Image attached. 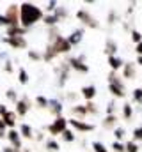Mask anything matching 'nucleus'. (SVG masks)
Segmentation results:
<instances>
[{
	"instance_id": "obj_1",
	"label": "nucleus",
	"mask_w": 142,
	"mask_h": 152,
	"mask_svg": "<svg viewBox=\"0 0 142 152\" xmlns=\"http://www.w3.org/2000/svg\"><path fill=\"white\" fill-rule=\"evenodd\" d=\"M44 18V12L39 5H36L32 2H23L20 4V27L23 28H32L37 21H41Z\"/></svg>"
},
{
	"instance_id": "obj_2",
	"label": "nucleus",
	"mask_w": 142,
	"mask_h": 152,
	"mask_svg": "<svg viewBox=\"0 0 142 152\" xmlns=\"http://www.w3.org/2000/svg\"><path fill=\"white\" fill-rule=\"evenodd\" d=\"M108 90L114 97H119V99L126 97V87L115 71H110V75H108Z\"/></svg>"
},
{
	"instance_id": "obj_3",
	"label": "nucleus",
	"mask_w": 142,
	"mask_h": 152,
	"mask_svg": "<svg viewBox=\"0 0 142 152\" xmlns=\"http://www.w3.org/2000/svg\"><path fill=\"white\" fill-rule=\"evenodd\" d=\"M66 129H68V118H64L62 115H61V117H55V120L46 126V131H48L52 136H61Z\"/></svg>"
},
{
	"instance_id": "obj_4",
	"label": "nucleus",
	"mask_w": 142,
	"mask_h": 152,
	"mask_svg": "<svg viewBox=\"0 0 142 152\" xmlns=\"http://www.w3.org/2000/svg\"><path fill=\"white\" fill-rule=\"evenodd\" d=\"M75 16H76V20L82 21L85 27H89V28H100V21H98L87 9H78Z\"/></svg>"
},
{
	"instance_id": "obj_5",
	"label": "nucleus",
	"mask_w": 142,
	"mask_h": 152,
	"mask_svg": "<svg viewBox=\"0 0 142 152\" xmlns=\"http://www.w3.org/2000/svg\"><path fill=\"white\" fill-rule=\"evenodd\" d=\"M50 46L53 48V51H55L57 55H66V53H70L71 50H73V46L68 42V39L64 37V36H59L55 41H52Z\"/></svg>"
},
{
	"instance_id": "obj_6",
	"label": "nucleus",
	"mask_w": 142,
	"mask_h": 152,
	"mask_svg": "<svg viewBox=\"0 0 142 152\" xmlns=\"http://www.w3.org/2000/svg\"><path fill=\"white\" fill-rule=\"evenodd\" d=\"M68 126L73 127L75 131H78V133H89V131H94L96 129L94 124L85 122V120H78V118H68Z\"/></svg>"
},
{
	"instance_id": "obj_7",
	"label": "nucleus",
	"mask_w": 142,
	"mask_h": 152,
	"mask_svg": "<svg viewBox=\"0 0 142 152\" xmlns=\"http://www.w3.org/2000/svg\"><path fill=\"white\" fill-rule=\"evenodd\" d=\"M2 42L7 44V46H11L13 50H25V48L29 46V41H27V37H23V36H16V37H2Z\"/></svg>"
},
{
	"instance_id": "obj_8",
	"label": "nucleus",
	"mask_w": 142,
	"mask_h": 152,
	"mask_svg": "<svg viewBox=\"0 0 142 152\" xmlns=\"http://www.w3.org/2000/svg\"><path fill=\"white\" fill-rule=\"evenodd\" d=\"M5 18L11 21V27H18L20 25V5L18 4H11L7 9H5Z\"/></svg>"
},
{
	"instance_id": "obj_9",
	"label": "nucleus",
	"mask_w": 142,
	"mask_h": 152,
	"mask_svg": "<svg viewBox=\"0 0 142 152\" xmlns=\"http://www.w3.org/2000/svg\"><path fill=\"white\" fill-rule=\"evenodd\" d=\"M70 71H71V67H70L68 62H62L61 66L55 67V75H57V78H59V85H61V87H64L66 81L70 80Z\"/></svg>"
},
{
	"instance_id": "obj_10",
	"label": "nucleus",
	"mask_w": 142,
	"mask_h": 152,
	"mask_svg": "<svg viewBox=\"0 0 142 152\" xmlns=\"http://www.w3.org/2000/svg\"><path fill=\"white\" fill-rule=\"evenodd\" d=\"M68 64H70V67L73 71H76V73H80V75H87V73H89V64H85V62L80 60L78 57H70V58H68Z\"/></svg>"
},
{
	"instance_id": "obj_11",
	"label": "nucleus",
	"mask_w": 142,
	"mask_h": 152,
	"mask_svg": "<svg viewBox=\"0 0 142 152\" xmlns=\"http://www.w3.org/2000/svg\"><path fill=\"white\" fill-rule=\"evenodd\" d=\"M7 140H9V143H11V147L14 151L20 152V149H21V136H20L18 129H7Z\"/></svg>"
},
{
	"instance_id": "obj_12",
	"label": "nucleus",
	"mask_w": 142,
	"mask_h": 152,
	"mask_svg": "<svg viewBox=\"0 0 142 152\" xmlns=\"http://www.w3.org/2000/svg\"><path fill=\"white\" fill-rule=\"evenodd\" d=\"M30 106H32V103H30V99L25 96V97H21V99H18V103H16V115L18 117H25V115L29 113V110H30Z\"/></svg>"
},
{
	"instance_id": "obj_13",
	"label": "nucleus",
	"mask_w": 142,
	"mask_h": 152,
	"mask_svg": "<svg viewBox=\"0 0 142 152\" xmlns=\"http://www.w3.org/2000/svg\"><path fill=\"white\" fill-rule=\"evenodd\" d=\"M135 76H137V64L135 62H124V66H123V78L133 80Z\"/></svg>"
},
{
	"instance_id": "obj_14",
	"label": "nucleus",
	"mask_w": 142,
	"mask_h": 152,
	"mask_svg": "<svg viewBox=\"0 0 142 152\" xmlns=\"http://www.w3.org/2000/svg\"><path fill=\"white\" fill-rule=\"evenodd\" d=\"M84 32H85L84 28H75L70 36L66 37L68 39V42H70L71 46H78V44L82 42V39H84Z\"/></svg>"
},
{
	"instance_id": "obj_15",
	"label": "nucleus",
	"mask_w": 142,
	"mask_h": 152,
	"mask_svg": "<svg viewBox=\"0 0 142 152\" xmlns=\"http://www.w3.org/2000/svg\"><path fill=\"white\" fill-rule=\"evenodd\" d=\"M117 50H119V44H117V41L115 39H112V37H108L105 41V51L108 57H114V55H117Z\"/></svg>"
},
{
	"instance_id": "obj_16",
	"label": "nucleus",
	"mask_w": 142,
	"mask_h": 152,
	"mask_svg": "<svg viewBox=\"0 0 142 152\" xmlns=\"http://www.w3.org/2000/svg\"><path fill=\"white\" fill-rule=\"evenodd\" d=\"M80 94H82V97H84L85 101H92V99L96 97V87H94V85H84V87L80 88Z\"/></svg>"
},
{
	"instance_id": "obj_17",
	"label": "nucleus",
	"mask_w": 142,
	"mask_h": 152,
	"mask_svg": "<svg viewBox=\"0 0 142 152\" xmlns=\"http://www.w3.org/2000/svg\"><path fill=\"white\" fill-rule=\"evenodd\" d=\"M18 131H20V136L21 138H25V140H32L34 138V129H32V126L30 124H20L18 126Z\"/></svg>"
},
{
	"instance_id": "obj_18",
	"label": "nucleus",
	"mask_w": 142,
	"mask_h": 152,
	"mask_svg": "<svg viewBox=\"0 0 142 152\" xmlns=\"http://www.w3.org/2000/svg\"><path fill=\"white\" fill-rule=\"evenodd\" d=\"M48 110L52 112V115L61 117V115H62V110H64V106H62V103H61L59 99H50V103H48Z\"/></svg>"
},
{
	"instance_id": "obj_19",
	"label": "nucleus",
	"mask_w": 142,
	"mask_h": 152,
	"mask_svg": "<svg viewBox=\"0 0 142 152\" xmlns=\"http://www.w3.org/2000/svg\"><path fill=\"white\" fill-rule=\"evenodd\" d=\"M5 32H7V37H16V36H27L29 34V28H23V27H7L5 28Z\"/></svg>"
},
{
	"instance_id": "obj_20",
	"label": "nucleus",
	"mask_w": 142,
	"mask_h": 152,
	"mask_svg": "<svg viewBox=\"0 0 142 152\" xmlns=\"http://www.w3.org/2000/svg\"><path fill=\"white\" fill-rule=\"evenodd\" d=\"M16 118H18L16 112H7V113L2 117L5 127H9V129H16Z\"/></svg>"
},
{
	"instance_id": "obj_21",
	"label": "nucleus",
	"mask_w": 142,
	"mask_h": 152,
	"mask_svg": "<svg viewBox=\"0 0 142 152\" xmlns=\"http://www.w3.org/2000/svg\"><path fill=\"white\" fill-rule=\"evenodd\" d=\"M71 113H73V118L84 120V118L87 117V110H85V104H75V106H71Z\"/></svg>"
},
{
	"instance_id": "obj_22",
	"label": "nucleus",
	"mask_w": 142,
	"mask_h": 152,
	"mask_svg": "<svg viewBox=\"0 0 142 152\" xmlns=\"http://www.w3.org/2000/svg\"><path fill=\"white\" fill-rule=\"evenodd\" d=\"M108 66H110V71H119V69H123V66H124V62H123V58L121 57H117V55H114V57H108Z\"/></svg>"
},
{
	"instance_id": "obj_23",
	"label": "nucleus",
	"mask_w": 142,
	"mask_h": 152,
	"mask_svg": "<svg viewBox=\"0 0 142 152\" xmlns=\"http://www.w3.org/2000/svg\"><path fill=\"white\" fill-rule=\"evenodd\" d=\"M103 129H115L117 127V115H106L101 122Z\"/></svg>"
},
{
	"instance_id": "obj_24",
	"label": "nucleus",
	"mask_w": 142,
	"mask_h": 152,
	"mask_svg": "<svg viewBox=\"0 0 142 152\" xmlns=\"http://www.w3.org/2000/svg\"><path fill=\"white\" fill-rule=\"evenodd\" d=\"M43 23L50 28V27H57L59 23H61V20L57 18V14H44V18H43Z\"/></svg>"
},
{
	"instance_id": "obj_25",
	"label": "nucleus",
	"mask_w": 142,
	"mask_h": 152,
	"mask_svg": "<svg viewBox=\"0 0 142 152\" xmlns=\"http://www.w3.org/2000/svg\"><path fill=\"white\" fill-rule=\"evenodd\" d=\"M44 147H46L48 152H59L61 151V143H59L57 140H53V138H48V140L44 142Z\"/></svg>"
},
{
	"instance_id": "obj_26",
	"label": "nucleus",
	"mask_w": 142,
	"mask_h": 152,
	"mask_svg": "<svg viewBox=\"0 0 142 152\" xmlns=\"http://www.w3.org/2000/svg\"><path fill=\"white\" fill-rule=\"evenodd\" d=\"M55 57H59V55H57V53L53 51V48L48 44V46H46V50H44V53H43V60H44V62H52Z\"/></svg>"
},
{
	"instance_id": "obj_27",
	"label": "nucleus",
	"mask_w": 142,
	"mask_h": 152,
	"mask_svg": "<svg viewBox=\"0 0 142 152\" xmlns=\"http://www.w3.org/2000/svg\"><path fill=\"white\" fill-rule=\"evenodd\" d=\"M34 103H36V106H37V108H48L50 99H48L46 96H36Z\"/></svg>"
},
{
	"instance_id": "obj_28",
	"label": "nucleus",
	"mask_w": 142,
	"mask_h": 152,
	"mask_svg": "<svg viewBox=\"0 0 142 152\" xmlns=\"http://www.w3.org/2000/svg\"><path fill=\"white\" fill-rule=\"evenodd\" d=\"M61 140H62V142H66V143H73V142L76 140V136H75V133H73L71 129H66V131L61 134Z\"/></svg>"
},
{
	"instance_id": "obj_29",
	"label": "nucleus",
	"mask_w": 142,
	"mask_h": 152,
	"mask_svg": "<svg viewBox=\"0 0 142 152\" xmlns=\"http://www.w3.org/2000/svg\"><path fill=\"white\" fill-rule=\"evenodd\" d=\"M106 21H108V25H115V23L119 21V12H117L115 9H110V12H108V16H106Z\"/></svg>"
},
{
	"instance_id": "obj_30",
	"label": "nucleus",
	"mask_w": 142,
	"mask_h": 152,
	"mask_svg": "<svg viewBox=\"0 0 142 152\" xmlns=\"http://www.w3.org/2000/svg\"><path fill=\"white\" fill-rule=\"evenodd\" d=\"M85 110H87V115H98L100 113L98 104H94L92 101H87V103H85Z\"/></svg>"
},
{
	"instance_id": "obj_31",
	"label": "nucleus",
	"mask_w": 142,
	"mask_h": 152,
	"mask_svg": "<svg viewBox=\"0 0 142 152\" xmlns=\"http://www.w3.org/2000/svg\"><path fill=\"white\" fill-rule=\"evenodd\" d=\"M123 117H124V120H130L133 117V108H132L130 103H124L123 104Z\"/></svg>"
},
{
	"instance_id": "obj_32",
	"label": "nucleus",
	"mask_w": 142,
	"mask_h": 152,
	"mask_svg": "<svg viewBox=\"0 0 142 152\" xmlns=\"http://www.w3.org/2000/svg\"><path fill=\"white\" fill-rule=\"evenodd\" d=\"M29 78H30V76H29V73H27L23 67H20V69H18V80H20V83H21V85H27V83H29Z\"/></svg>"
},
{
	"instance_id": "obj_33",
	"label": "nucleus",
	"mask_w": 142,
	"mask_h": 152,
	"mask_svg": "<svg viewBox=\"0 0 142 152\" xmlns=\"http://www.w3.org/2000/svg\"><path fill=\"white\" fill-rule=\"evenodd\" d=\"M27 55H29V58L34 60V62H41V60H43V53H39L37 50H29Z\"/></svg>"
},
{
	"instance_id": "obj_34",
	"label": "nucleus",
	"mask_w": 142,
	"mask_h": 152,
	"mask_svg": "<svg viewBox=\"0 0 142 152\" xmlns=\"http://www.w3.org/2000/svg\"><path fill=\"white\" fill-rule=\"evenodd\" d=\"M124 149H126V152H139V151H141L139 143H137V142H133V140L126 142V143H124Z\"/></svg>"
},
{
	"instance_id": "obj_35",
	"label": "nucleus",
	"mask_w": 142,
	"mask_h": 152,
	"mask_svg": "<svg viewBox=\"0 0 142 152\" xmlns=\"http://www.w3.org/2000/svg\"><path fill=\"white\" fill-rule=\"evenodd\" d=\"M59 36H61V32H59V25H57V27H50V28H48V39H50V42H52V41H55Z\"/></svg>"
},
{
	"instance_id": "obj_36",
	"label": "nucleus",
	"mask_w": 142,
	"mask_h": 152,
	"mask_svg": "<svg viewBox=\"0 0 142 152\" xmlns=\"http://www.w3.org/2000/svg\"><path fill=\"white\" fill-rule=\"evenodd\" d=\"M53 14H57V18L62 21V20H66V18H68V14H70V12H68V9H66V7L59 5V7H57V11H55Z\"/></svg>"
},
{
	"instance_id": "obj_37",
	"label": "nucleus",
	"mask_w": 142,
	"mask_h": 152,
	"mask_svg": "<svg viewBox=\"0 0 142 152\" xmlns=\"http://www.w3.org/2000/svg\"><path fill=\"white\" fill-rule=\"evenodd\" d=\"M132 99H133V103H137V104H142V88H135L133 92H132Z\"/></svg>"
},
{
	"instance_id": "obj_38",
	"label": "nucleus",
	"mask_w": 142,
	"mask_h": 152,
	"mask_svg": "<svg viewBox=\"0 0 142 152\" xmlns=\"http://www.w3.org/2000/svg\"><path fill=\"white\" fill-rule=\"evenodd\" d=\"M114 136H115V142H121V140L126 136L124 127H115V129H114Z\"/></svg>"
},
{
	"instance_id": "obj_39",
	"label": "nucleus",
	"mask_w": 142,
	"mask_h": 152,
	"mask_svg": "<svg viewBox=\"0 0 142 152\" xmlns=\"http://www.w3.org/2000/svg\"><path fill=\"white\" fill-rule=\"evenodd\" d=\"M92 151L94 152H108V149L105 147V143H101V142H92Z\"/></svg>"
},
{
	"instance_id": "obj_40",
	"label": "nucleus",
	"mask_w": 142,
	"mask_h": 152,
	"mask_svg": "<svg viewBox=\"0 0 142 152\" xmlns=\"http://www.w3.org/2000/svg\"><path fill=\"white\" fill-rule=\"evenodd\" d=\"M57 7H59V4H57V2H46V5H44V9H46V12H48V14H53V12L57 11Z\"/></svg>"
},
{
	"instance_id": "obj_41",
	"label": "nucleus",
	"mask_w": 142,
	"mask_h": 152,
	"mask_svg": "<svg viewBox=\"0 0 142 152\" xmlns=\"http://www.w3.org/2000/svg\"><path fill=\"white\" fill-rule=\"evenodd\" d=\"M5 97H7L9 101H13L14 104L18 103V94H16V90H13V88H9V90L5 92Z\"/></svg>"
},
{
	"instance_id": "obj_42",
	"label": "nucleus",
	"mask_w": 142,
	"mask_h": 152,
	"mask_svg": "<svg viewBox=\"0 0 142 152\" xmlns=\"http://www.w3.org/2000/svg\"><path fill=\"white\" fill-rule=\"evenodd\" d=\"M110 149L114 152H126V149H124V143L123 142H114L112 145H110Z\"/></svg>"
},
{
	"instance_id": "obj_43",
	"label": "nucleus",
	"mask_w": 142,
	"mask_h": 152,
	"mask_svg": "<svg viewBox=\"0 0 142 152\" xmlns=\"http://www.w3.org/2000/svg\"><path fill=\"white\" fill-rule=\"evenodd\" d=\"M132 138H133V142H142V127H135L133 129V133H132Z\"/></svg>"
},
{
	"instance_id": "obj_44",
	"label": "nucleus",
	"mask_w": 142,
	"mask_h": 152,
	"mask_svg": "<svg viewBox=\"0 0 142 152\" xmlns=\"http://www.w3.org/2000/svg\"><path fill=\"white\" fill-rule=\"evenodd\" d=\"M132 42H135V44L142 42V34L139 30H132Z\"/></svg>"
},
{
	"instance_id": "obj_45",
	"label": "nucleus",
	"mask_w": 142,
	"mask_h": 152,
	"mask_svg": "<svg viewBox=\"0 0 142 152\" xmlns=\"http://www.w3.org/2000/svg\"><path fill=\"white\" fill-rule=\"evenodd\" d=\"M106 115H115V101H110L106 104Z\"/></svg>"
},
{
	"instance_id": "obj_46",
	"label": "nucleus",
	"mask_w": 142,
	"mask_h": 152,
	"mask_svg": "<svg viewBox=\"0 0 142 152\" xmlns=\"http://www.w3.org/2000/svg\"><path fill=\"white\" fill-rule=\"evenodd\" d=\"M0 27H5V28L11 27V21L5 18V14H0Z\"/></svg>"
},
{
	"instance_id": "obj_47",
	"label": "nucleus",
	"mask_w": 142,
	"mask_h": 152,
	"mask_svg": "<svg viewBox=\"0 0 142 152\" xmlns=\"http://www.w3.org/2000/svg\"><path fill=\"white\" fill-rule=\"evenodd\" d=\"M4 71H5V73H13V62H11V60H7V62L4 64Z\"/></svg>"
},
{
	"instance_id": "obj_48",
	"label": "nucleus",
	"mask_w": 142,
	"mask_h": 152,
	"mask_svg": "<svg viewBox=\"0 0 142 152\" xmlns=\"http://www.w3.org/2000/svg\"><path fill=\"white\" fill-rule=\"evenodd\" d=\"M135 51H137V57H142V42L135 44Z\"/></svg>"
},
{
	"instance_id": "obj_49",
	"label": "nucleus",
	"mask_w": 142,
	"mask_h": 152,
	"mask_svg": "<svg viewBox=\"0 0 142 152\" xmlns=\"http://www.w3.org/2000/svg\"><path fill=\"white\" fill-rule=\"evenodd\" d=\"M7 112H9V110H7V106H5V104H0V117H4Z\"/></svg>"
},
{
	"instance_id": "obj_50",
	"label": "nucleus",
	"mask_w": 142,
	"mask_h": 152,
	"mask_svg": "<svg viewBox=\"0 0 142 152\" xmlns=\"http://www.w3.org/2000/svg\"><path fill=\"white\" fill-rule=\"evenodd\" d=\"M34 138L37 140V142H41V140H43V133H41V131H37V133L34 134Z\"/></svg>"
},
{
	"instance_id": "obj_51",
	"label": "nucleus",
	"mask_w": 142,
	"mask_h": 152,
	"mask_svg": "<svg viewBox=\"0 0 142 152\" xmlns=\"http://www.w3.org/2000/svg\"><path fill=\"white\" fill-rule=\"evenodd\" d=\"M0 131H7V127H5V124H4V120H2V117H0Z\"/></svg>"
},
{
	"instance_id": "obj_52",
	"label": "nucleus",
	"mask_w": 142,
	"mask_h": 152,
	"mask_svg": "<svg viewBox=\"0 0 142 152\" xmlns=\"http://www.w3.org/2000/svg\"><path fill=\"white\" fill-rule=\"evenodd\" d=\"M2 152H18V151H14L13 147H4V149H2Z\"/></svg>"
},
{
	"instance_id": "obj_53",
	"label": "nucleus",
	"mask_w": 142,
	"mask_h": 152,
	"mask_svg": "<svg viewBox=\"0 0 142 152\" xmlns=\"http://www.w3.org/2000/svg\"><path fill=\"white\" fill-rule=\"evenodd\" d=\"M0 138H7V131H0Z\"/></svg>"
},
{
	"instance_id": "obj_54",
	"label": "nucleus",
	"mask_w": 142,
	"mask_h": 152,
	"mask_svg": "<svg viewBox=\"0 0 142 152\" xmlns=\"http://www.w3.org/2000/svg\"><path fill=\"white\" fill-rule=\"evenodd\" d=\"M135 64H137V66H141V67H142V57H137V62H135Z\"/></svg>"
},
{
	"instance_id": "obj_55",
	"label": "nucleus",
	"mask_w": 142,
	"mask_h": 152,
	"mask_svg": "<svg viewBox=\"0 0 142 152\" xmlns=\"http://www.w3.org/2000/svg\"><path fill=\"white\" fill-rule=\"evenodd\" d=\"M23 152H32V151H29V149H25V151H23Z\"/></svg>"
},
{
	"instance_id": "obj_56",
	"label": "nucleus",
	"mask_w": 142,
	"mask_h": 152,
	"mask_svg": "<svg viewBox=\"0 0 142 152\" xmlns=\"http://www.w3.org/2000/svg\"><path fill=\"white\" fill-rule=\"evenodd\" d=\"M0 41H2V37H0Z\"/></svg>"
},
{
	"instance_id": "obj_57",
	"label": "nucleus",
	"mask_w": 142,
	"mask_h": 152,
	"mask_svg": "<svg viewBox=\"0 0 142 152\" xmlns=\"http://www.w3.org/2000/svg\"><path fill=\"white\" fill-rule=\"evenodd\" d=\"M141 127H142V126H141Z\"/></svg>"
},
{
	"instance_id": "obj_58",
	"label": "nucleus",
	"mask_w": 142,
	"mask_h": 152,
	"mask_svg": "<svg viewBox=\"0 0 142 152\" xmlns=\"http://www.w3.org/2000/svg\"><path fill=\"white\" fill-rule=\"evenodd\" d=\"M141 88H142V87H141Z\"/></svg>"
}]
</instances>
